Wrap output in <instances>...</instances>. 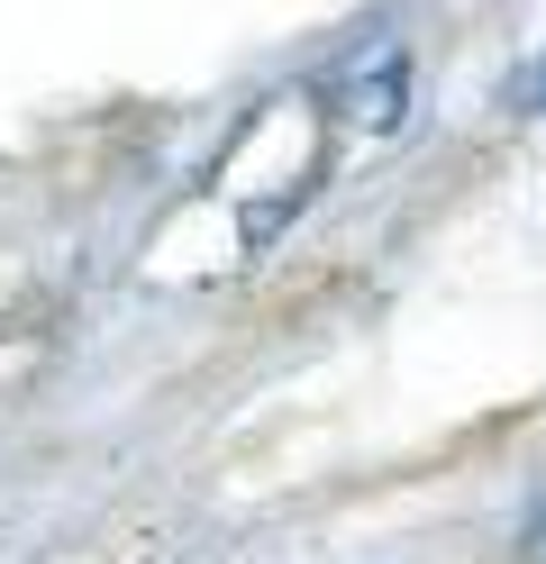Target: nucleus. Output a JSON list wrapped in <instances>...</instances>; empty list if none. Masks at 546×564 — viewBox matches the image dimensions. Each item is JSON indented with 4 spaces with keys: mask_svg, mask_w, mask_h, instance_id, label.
Instances as JSON below:
<instances>
[{
    "mask_svg": "<svg viewBox=\"0 0 546 564\" xmlns=\"http://www.w3.org/2000/svg\"><path fill=\"white\" fill-rule=\"evenodd\" d=\"M528 91H537V110H546V64H537V83H528Z\"/></svg>",
    "mask_w": 546,
    "mask_h": 564,
    "instance_id": "nucleus-1",
    "label": "nucleus"
}]
</instances>
